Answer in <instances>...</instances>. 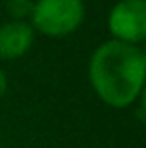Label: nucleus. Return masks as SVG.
<instances>
[{"mask_svg": "<svg viewBox=\"0 0 146 148\" xmlns=\"http://www.w3.org/2000/svg\"><path fill=\"white\" fill-rule=\"evenodd\" d=\"M32 28L44 36L62 38L72 34L84 20L82 0H36L32 14Z\"/></svg>", "mask_w": 146, "mask_h": 148, "instance_id": "nucleus-2", "label": "nucleus"}, {"mask_svg": "<svg viewBox=\"0 0 146 148\" xmlns=\"http://www.w3.org/2000/svg\"><path fill=\"white\" fill-rule=\"evenodd\" d=\"M146 54L136 44L108 40L100 44L88 62V80L104 104L128 108L144 90Z\"/></svg>", "mask_w": 146, "mask_h": 148, "instance_id": "nucleus-1", "label": "nucleus"}, {"mask_svg": "<svg viewBox=\"0 0 146 148\" xmlns=\"http://www.w3.org/2000/svg\"><path fill=\"white\" fill-rule=\"evenodd\" d=\"M32 8H34V2L32 0H8V4H6V10L12 16V20L30 18Z\"/></svg>", "mask_w": 146, "mask_h": 148, "instance_id": "nucleus-5", "label": "nucleus"}, {"mask_svg": "<svg viewBox=\"0 0 146 148\" xmlns=\"http://www.w3.org/2000/svg\"><path fill=\"white\" fill-rule=\"evenodd\" d=\"M108 30L114 40L138 46L146 38V2L120 0L108 14Z\"/></svg>", "mask_w": 146, "mask_h": 148, "instance_id": "nucleus-3", "label": "nucleus"}, {"mask_svg": "<svg viewBox=\"0 0 146 148\" xmlns=\"http://www.w3.org/2000/svg\"><path fill=\"white\" fill-rule=\"evenodd\" d=\"M34 42V28L24 20H10L0 26V58L16 60L24 56Z\"/></svg>", "mask_w": 146, "mask_h": 148, "instance_id": "nucleus-4", "label": "nucleus"}, {"mask_svg": "<svg viewBox=\"0 0 146 148\" xmlns=\"http://www.w3.org/2000/svg\"><path fill=\"white\" fill-rule=\"evenodd\" d=\"M6 86H8V78H6V74L0 70V96L6 92Z\"/></svg>", "mask_w": 146, "mask_h": 148, "instance_id": "nucleus-6", "label": "nucleus"}]
</instances>
